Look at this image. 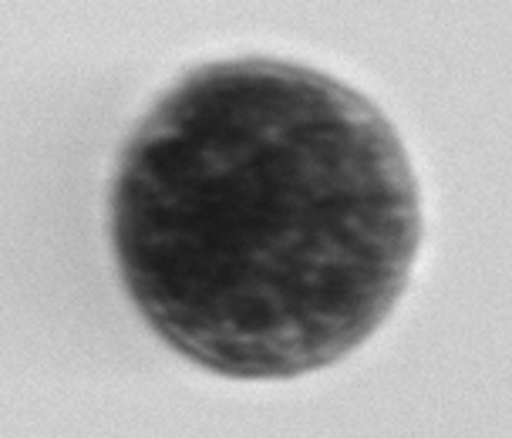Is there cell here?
Returning a JSON list of instances; mask_svg holds the SVG:
<instances>
[{
  "instance_id": "cell-1",
  "label": "cell",
  "mask_w": 512,
  "mask_h": 438,
  "mask_svg": "<svg viewBox=\"0 0 512 438\" xmlns=\"http://www.w3.org/2000/svg\"><path fill=\"white\" fill-rule=\"evenodd\" d=\"M415 179L378 108L314 71H196L132 135L115 246L172 348L273 378L341 358L408 280Z\"/></svg>"
}]
</instances>
